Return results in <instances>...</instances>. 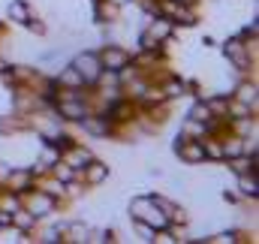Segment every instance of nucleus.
Listing matches in <instances>:
<instances>
[{
	"instance_id": "9d476101",
	"label": "nucleus",
	"mask_w": 259,
	"mask_h": 244,
	"mask_svg": "<svg viewBox=\"0 0 259 244\" xmlns=\"http://www.w3.org/2000/svg\"><path fill=\"white\" fill-rule=\"evenodd\" d=\"M193 121L208 124V121H211V109H208V106H196V109H193Z\"/></svg>"
},
{
	"instance_id": "dca6fc26",
	"label": "nucleus",
	"mask_w": 259,
	"mask_h": 244,
	"mask_svg": "<svg viewBox=\"0 0 259 244\" xmlns=\"http://www.w3.org/2000/svg\"><path fill=\"white\" fill-rule=\"evenodd\" d=\"M166 91H169V97H181V85H175V82H172Z\"/></svg>"
},
{
	"instance_id": "2eb2a0df",
	"label": "nucleus",
	"mask_w": 259,
	"mask_h": 244,
	"mask_svg": "<svg viewBox=\"0 0 259 244\" xmlns=\"http://www.w3.org/2000/svg\"><path fill=\"white\" fill-rule=\"evenodd\" d=\"M64 82L75 85V82H81V75H78V72H64Z\"/></svg>"
},
{
	"instance_id": "39448f33",
	"label": "nucleus",
	"mask_w": 259,
	"mask_h": 244,
	"mask_svg": "<svg viewBox=\"0 0 259 244\" xmlns=\"http://www.w3.org/2000/svg\"><path fill=\"white\" fill-rule=\"evenodd\" d=\"M61 115L75 118V121H84V106L81 103H61Z\"/></svg>"
},
{
	"instance_id": "7ed1b4c3",
	"label": "nucleus",
	"mask_w": 259,
	"mask_h": 244,
	"mask_svg": "<svg viewBox=\"0 0 259 244\" xmlns=\"http://www.w3.org/2000/svg\"><path fill=\"white\" fill-rule=\"evenodd\" d=\"M100 63H103L106 69H121V66L127 63V55H124L121 49H106L103 58H100Z\"/></svg>"
},
{
	"instance_id": "f8f14e48",
	"label": "nucleus",
	"mask_w": 259,
	"mask_h": 244,
	"mask_svg": "<svg viewBox=\"0 0 259 244\" xmlns=\"http://www.w3.org/2000/svg\"><path fill=\"white\" fill-rule=\"evenodd\" d=\"M15 223H18L21 229H27V226H33V214H24V211H18V214H15Z\"/></svg>"
},
{
	"instance_id": "f3484780",
	"label": "nucleus",
	"mask_w": 259,
	"mask_h": 244,
	"mask_svg": "<svg viewBox=\"0 0 259 244\" xmlns=\"http://www.w3.org/2000/svg\"><path fill=\"white\" fill-rule=\"evenodd\" d=\"M58 175H61V178H64V181H69V178H72V172H69V169H64V166H61V169H58Z\"/></svg>"
},
{
	"instance_id": "f257e3e1",
	"label": "nucleus",
	"mask_w": 259,
	"mask_h": 244,
	"mask_svg": "<svg viewBox=\"0 0 259 244\" xmlns=\"http://www.w3.org/2000/svg\"><path fill=\"white\" fill-rule=\"evenodd\" d=\"M130 211H133V217H136L139 223H148V226H154V229H163V226L169 223V217L163 214V208L157 205V199H133Z\"/></svg>"
},
{
	"instance_id": "1a4fd4ad",
	"label": "nucleus",
	"mask_w": 259,
	"mask_h": 244,
	"mask_svg": "<svg viewBox=\"0 0 259 244\" xmlns=\"http://www.w3.org/2000/svg\"><path fill=\"white\" fill-rule=\"evenodd\" d=\"M151 36H154V39H163V36H169V24H166V21H160V24H151Z\"/></svg>"
},
{
	"instance_id": "f03ea898",
	"label": "nucleus",
	"mask_w": 259,
	"mask_h": 244,
	"mask_svg": "<svg viewBox=\"0 0 259 244\" xmlns=\"http://www.w3.org/2000/svg\"><path fill=\"white\" fill-rule=\"evenodd\" d=\"M100 69H103V63H100L97 55H78L75 58V72L81 75V82H97Z\"/></svg>"
},
{
	"instance_id": "0eeeda50",
	"label": "nucleus",
	"mask_w": 259,
	"mask_h": 244,
	"mask_svg": "<svg viewBox=\"0 0 259 244\" xmlns=\"http://www.w3.org/2000/svg\"><path fill=\"white\" fill-rule=\"evenodd\" d=\"M9 15H12L15 21H27V6H24V3H12V6H9Z\"/></svg>"
},
{
	"instance_id": "423d86ee",
	"label": "nucleus",
	"mask_w": 259,
	"mask_h": 244,
	"mask_svg": "<svg viewBox=\"0 0 259 244\" xmlns=\"http://www.w3.org/2000/svg\"><path fill=\"white\" fill-rule=\"evenodd\" d=\"M181 157L187 163H199V160H205V148L202 145H187V148H181Z\"/></svg>"
},
{
	"instance_id": "20e7f679",
	"label": "nucleus",
	"mask_w": 259,
	"mask_h": 244,
	"mask_svg": "<svg viewBox=\"0 0 259 244\" xmlns=\"http://www.w3.org/2000/svg\"><path fill=\"white\" fill-rule=\"evenodd\" d=\"M226 55H229V58L235 61V66H238V69H244V66H247V58H244V46H241L238 39L226 43Z\"/></svg>"
},
{
	"instance_id": "6e6552de",
	"label": "nucleus",
	"mask_w": 259,
	"mask_h": 244,
	"mask_svg": "<svg viewBox=\"0 0 259 244\" xmlns=\"http://www.w3.org/2000/svg\"><path fill=\"white\" fill-rule=\"evenodd\" d=\"M88 178L97 184V181H103L106 178V166H100V163H91V169H88Z\"/></svg>"
},
{
	"instance_id": "aec40b11",
	"label": "nucleus",
	"mask_w": 259,
	"mask_h": 244,
	"mask_svg": "<svg viewBox=\"0 0 259 244\" xmlns=\"http://www.w3.org/2000/svg\"><path fill=\"white\" fill-rule=\"evenodd\" d=\"M115 3H124V0H115Z\"/></svg>"
},
{
	"instance_id": "6ab92c4d",
	"label": "nucleus",
	"mask_w": 259,
	"mask_h": 244,
	"mask_svg": "<svg viewBox=\"0 0 259 244\" xmlns=\"http://www.w3.org/2000/svg\"><path fill=\"white\" fill-rule=\"evenodd\" d=\"M0 72H6V63H3V61H0Z\"/></svg>"
},
{
	"instance_id": "9b49d317",
	"label": "nucleus",
	"mask_w": 259,
	"mask_h": 244,
	"mask_svg": "<svg viewBox=\"0 0 259 244\" xmlns=\"http://www.w3.org/2000/svg\"><path fill=\"white\" fill-rule=\"evenodd\" d=\"M238 94H241V100H244V103H250V106H256V88H241Z\"/></svg>"
},
{
	"instance_id": "a211bd4d",
	"label": "nucleus",
	"mask_w": 259,
	"mask_h": 244,
	"mask_svg": "<svg viewBox=\"0 0 259 244\" xmlns=\"http://www.w3.org/2000/svg\"><path fill=\"white\" fill-rule=\"evenodd\" d=\"M232 169H235V172H244V169H247V163H244V160H235V166H232Z\"/></svg>"
},
{
	"instance_id": "4468645a",
	"label": "nucleus",
	"mask_w": 259,
	"mask_h": 244,
	"mask_svg": "<svg viewBox=\"0 0 259 244\" xmlns=\"http://www.w3.org/2000/svg\"><path fill=\"white\" fill-rule=\"evenodd\" d=\"M241 151H244V148H241V145H238V142H229V145H226V148H223V154H226V157H238V154H241Z\"/></svg>"
},
{
	"instance_id": "ddd939ff",
	"label": "nucleus",
	"mask_w": 259,
	"mask_h": 244,
	"mask_svg": "<svg viewBox=\"0 0 259 244\" xmlns=\"http://www.w3.org/2000/svg\"><path fill=\"white\" fill-rule=\"evenodd\" d=\"M241 190L247 196H256V178H241Z\"/></svg>"
}]
</instances>
